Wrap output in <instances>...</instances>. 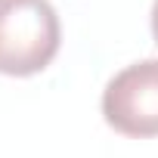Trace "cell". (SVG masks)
<instances>
[{
    "label": "cell",
    "mask_w": 158,
    "mask_h": 158,
    "mask_svg": "<svg viewBox=\"0 0 158 158\" xmlns=\"http://www.w3.org/2000/svg\"><path fill=\"white\" fill-rule=\"evenodd\" d=\"M62 44L59 13L50 0H0V74L44 71Z\"/></svg>",
    "instance_id": "6da1fadb"
},
{
    "label": "cell",
    "mask_w": 158,
    "mask_h": 158,
    "mask_svg": "<svg viewBox=\"0 0 158 158\" xmlns=\"http://www.w3.org/2000/svg\"><path fill=\"white\" fill-rule=\"evenodd\" d=\"M102 118L124 136H158V59H139L106 84Z\"/></svg>",
    "instance_id": "7a4b0ae2"
},
{
    "label": "cell",
    "mask_w": 158,
    "mask_h": 158,
    "mask_svg": "<svg viewBox=\"0 0 158 158\" xmlns=\"http://www.w3.org/2000/svg\"><path fill=\"white\" fill-rule=\"evenodd\" d=\"M152 37H155V44H158V0L152 3Z\"/></svg>",
    "instance_id": "3957f363"
}]
</instances>
